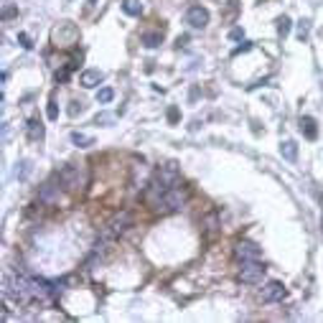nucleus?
<instances>
[{
  "label": "nucleus",
  "instance_id": "7",
  "mask_svg": "<svg viewBox=\"0 0 323 323\" xmlns=\"http://www.w3.org/2000/svg\"><path fill=\"white\" fill-rule=\"evenodd\" d=\"M105 76H102V71L99 69H87V71H82V76H79V84L84 87V89H94V87H99V82H102Z\"/></svg>",
  "mask_w": 323,
  "mask_h": 323
},
{
  "label": "nucleus",
  "instance_id": "5",
  "mask_svg": "<svg viewBox=\"0 0 323 323\" xmlns=\"http://www.w3.org/2000/svg\"><path fill=\"white\" fill-rule=\"evenodd\" d=\"M288 295V288L280 282V280H270V282H265V288H262V300L265 303H277V300H282Z\"/></svg>",
  "mask_w": 323,
  "mask_h": 323
},
{
  "label": "nucleus",
  "instance_id": "6",
  "mask_svg": "<svg viewBox=\"0 0 323 323\" xmlns=\"http://www.w3.org/2000/svg\"><path fill=\"white\" fill-rule=\"evenodd\" d=\"M234 255L242 259V262H247V259H259L262 250H259L255 242H250V239H242V242H237V247H234Z\"/></svg>",
  "mask_w": 323,
  "mask_h": 323
},
{
  "label": "nucleus",
  "instance_id": "19",
  "mask_svg": "<svg viewBox=\"0 0 323 323\" xmlns=\"http://www.w3.org/2000/svg\"><path fill=\"white\" fill-rule=\"evenodd\" d=\"M59 117V105H56V99L51 97L49 99V120H56Z\"/></svg>",
  "mask_w": 323,
  "mask_h": 323
},
{
  "label": "nucleus",
  "instance_id": "24",
  "mask_svg": "<svg viewBox=\"0 0 323 323\" xmlns=\"http://www.w3.org/2000/svg\"><path fill=\"white\" fill-rule=\"evenodd\" d=\"M168 120H171V123H178V110H176V107L168 110Z\"/></svg>",
  "mask_w": 323,
  "mask_h": 323
},
{
  "label": "nucleus",
  "instance_id": "26",
  "mask_svg": "<svg viewBox=\"0 0 323 323\" xmlns=\"http://www.w3.org/2000/svg\"><path fill=\"white\" fill-rule=\"evenodd\" d=\"M89 5H94V0H89Z\"/></svg>",
  "mask_w": 323,
  "mask_h": 323
},
{
  "label": "nucleus",
  "instance_id": "22",
  "mask_svg": "<svg viewBox=\"0 0 323 323\" xmlns=\"http://www.w3.org/2000/svg\"><path fill=\"white\" fill-rule=\"evenodd\" d=\"M298 36H300V41H306V38H308V21H300V28H298Z\"/></svg>",
  "mask_w": 323,
  "mask_h": 323
},
{
  "label": "nucleus",
  "instance_id": "1",
  "mask_svg": "<svg viewBox=\"0 0 323 323\" xmlns=\"http://www.w3.org/2000/svg\"><path fill=\"white\" fill-rule=\"evenodd\" d=\"M186 198H189V191L178 184V186H171V189H166L163 194L158 196L150 206L155 209V211H178V209H184V204H186Z\"/></svg>",
  "mask_w": 323,
  "mask_h": 323
},
{
  "label": "nucleus",
  "instance_id": "10",
  "mask_svg": "<svg viewBox=\"0 0 323 323\" xmlns=\"http://www.w3.org/2000/svg\"><path fill=\"white\" fill-rule=\"evenodd\" d=\"M300 132L308 137V140H316L318 137V128H316V120L311 115H303L300 117Z\"/></svg>",
  "mask_w": 323,
  "mask_h": 323
},
{
  "label": "nucleus",
  "instance_id": "2",
  "mask_svg": "<svg viewBox=\"0 0 323 323\" xmlns=\"http://www.w3.org/2000/svg\"><path fill=\"white\" fill-rule=\"evenodd\" d=\"M59 184L64 186L66 191H76L87 184V173L79 168V166H64L59 171Z\"/></svg>",
  "mask_w": 323,
  "mask_h": 323
},
{
  "label": "nucleus",
  "instance_id": "21",
  "mask_svg": "<svg viewBox=\"0 0 323 323\" xmlns=\"http://www.w3.org/2000/svg\"><path fill=\"white\" fill-rule=\"evenodd\" d=\"M82 112H84V105H82V102H71V105H69V115H71V117H76V115H82Z\"/></svg>",
  "mask_w": 323,
  "mask_h": 323
},
{
  "label": "nucleus",
  "instance_id": "15",
  "mask_svg": "<svg viewBox=\"0 0 323 323\" xmlns=\"http://www.w3.org/2000/svg\"><path fill=\"white\" fill-rule=\"evenodd\" d=\"M123 10H125L128 15H135V18H137V15H143V3H140V0H125V3H123Z\"/></svg>",
  "mask_w": 323,
  "mask_h": 323
},
{
  "label": "nucleus",
  "instance_id": "14",
  "mask_svg": "<svg viewBox=\"0 0 323 323\" xmlns=\"http://www.w3.org/2000/svg\"><path fill=\"white\" fill-rule=\"evenodd\" d=\"M71 143L79 145V148H89V145H94V137L84 135V132H71Z\"/></svg>",
  "mask_w": 323,
  "mask_h": 323
},
{
  "label": "nucleus",
  "instance_id": "9",
  "mask_svg": "<svg viewBox=\"0 0 323 323\" xmlns=\"http://www.w3.org/2000/svg\"><path fill=\"white\" fill-rule=\"evenodd\" d=\"M56 198H59V186L54 181H49V184L41 186V191H38V201L41 204H54Z\"/></svg>",
  "mask_w": 323,
  "mask_h": 323
},
{
  "label": "nucleus",
  "instance_id": "13",
  "mask_svg": "<svg viewBox=\"0 0 323 323\" xmlns=\"http://www.w3.org/2000/svg\"><path fill=\"white\" fill-rule=\"evenodd\" d=\"M28 137L31 140H44V123L38 117H31L28 120Z\"/></svg>",
  "mask_w": 323,
  "mask_h": 323
},
{
  "label": "nucleus",
  "instance_id": "16",
  "mask_svg": "<svg viewBox=\"0 0 323 323\" xmlns=\"http://www.w3.org/2000/svg\"><path fill=\"white\" fill-rule=\"evenodd\" d=\"M115 99V89H110V87H102L99 92H97V102L99 105H110Z\"/></svg>",
  "mask_w": 323,
  "mask_h": 323
},
{
  "label": "nucleus",
  "instance_id": "3",
  "mask_svg": "<svg viewBox=\"0 0 323 323\" xmlns=\"http://www.w3.org/2000/svg\"><path fill=\"white\" fill-rule=\"evenodd\" d=\"M265 272H267V267H265L259 259H247V262H242L239 280H242L245 285H257V282L265 280Z\"/></svg>",
  "mask_w": 323,
  "mask_h": 323
},
{
  "label": "nucleus",
  "instance_id": "18",
  "mask_svg": "<svg viewBox=\"0 0 323 323\" xmlns=\"http://www.w3.org/2000/svg\"><path fill=\"white\" fill-rule=\"evenodd\" d=\"M277 33H280L282 38L290 33V18H288V15H280V18H277Z\"/></svg>",
  "mask_w": 323,
  "mask_h": 323
},
{
  "label": "nucleus",
  "instance_id": "25",
  "mask_svg": "<svg viewBox=\"0 0 323 323\" xmlns=\"http://www.w3.org/2000/svg\"><path fill=\"white\" fill-rule=\"evenodd\" d=\"M13 13H15V10H13V8H5V10H3V21H8V18H10V15H13Z\"/></svg>",
  "mask_w": 323,
  "mask_h": 323
},
{
  "label": "nucleus",
  "instance_id": "11",
  "mask_svg": "<svg viewBox=\"0 0 323 323\" xmlns=\"http://www.w3.org/2000/svg\"><path fill=\"white\" fill-rule=\"evenodd\" d=\"M140 41H143L145 49H155V46L163 44V33H160V31H148V33H143Z\"/></svg>",
  "mask_w": 323,
  "mask_h": 323
},
{
  "label": "nucleus",
  "instance_id": "20",
  "mask_svg": "<svg viewBox=\"0 0 323 323\" xmlns=\"http://www.w3.org/2000/svg\"><path fill=\"white\" fill-rule=\"evenodd\" d=\"M94 123H97V125H112V123H115V115H105V112H102V115L94 117Z\"/></svg>",
  "mask_w": 323,
  "mask_h": 323
},
{
  "label": "nucleus",
  "instance_id": "23",
  "mask_svg": "<svg viewBox=\"0 0 323 323\" xmlns=\"http://www.w3.org/2000/svg\"><path fill=\"white\" fill-rule=\"evenodd\" d=\"M18 41H21V46H23V49H31V46H33V44H31V38H28V33H21V36H18Z\"/></svg>",
  "mask_w": 323,
  "mask_h": 323
},
{
  "label": "nucleus",
  "instance_id": "12",
  "mask_svg": "<svg viewBox=\"0 0 323 323\" xmlns=\"http://www.w3.org/2000/svg\"><path fill=\"white\" fill-rule=\"evenodd\" d=\"M280 153H282L285 160H295V158H298V145H295V140H282V143H280Z\"/></svg>",
  "mask_w": 323,
  "mask_h": 323
},
{
  "label": "nucleus",
  "instance_id": "8",
  "mask_svg": "<svg viewBox=\"0 0 323 323\" xmlns=\"http://www.w3.org/2000/svg\"><path fill=\"white\" fill-rule=\"evenodd\" d=\"M130 221H132V219H130V214H128V211H123L120 216H115V219L110 221V229H107V237H117V234H123V232H125V229L130 227Z\"/></svg>",
  "mask_w": 323,
  "mask_h": 323
},
{
  "label": "nucleus",
  "instance_id": "4",
  "mask_svg": "<svg viewBox=\"0 0 323 323\" xmlns=\"http://www.w3.org/2000/svg\"><path fill=\"white\" fill-rule=\"evenodd\" d=\"M186 23H189V28H194V31L206 28V26H209V10H206L204 5H191V8L186 10Z\"/></svg>",
  "mask_w": 323,
  "mask_h": 323
},
{
  "label": "nucleus",
  "instance_id": "17",
  "mask_svg": "<svg viewBox=\"0 0 323 323\" xmlns=\"http://www.w3.org/2000/svg\"><path fill=\"white\" fill-rule=\"evenodd\" d=\"M31 168H33V166H31V160H21V163L15 166V178H21V181H23V178L31 173Z\"/></svg>",
  "mask_w": 323,
  "mask_h": 323
}]
</instances>
